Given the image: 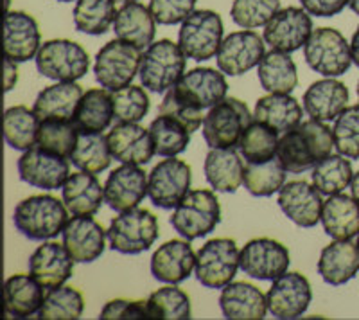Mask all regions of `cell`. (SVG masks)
<instances>
[{"mask_svg": "<svg viewBox=\"0 0 359 320\" xmlns=\"http://www.w3.org/2000/svg\"><path fill=\"white\" fill-rule=\"evenodd\" d=\"M83 94L76 81H56L38 94L33 110L40 121H74Z\"/></svg>", "mask_w": 359, "mask_h": 320, "instance_id": "28", "label": "cell"}, {"mask_svg": "<svg viewBox=\"0 0 359 320\" xmlns=\"http://www.w3.org/2000/svg\"><path fill=\"white\" fill-rule=\"evenodd\" d=\"M241 153L237 148H210L205 156V178L219 193H236L245 180Z\"/></svg>", "mask_w": 359, "mask_h": 320, "instance_id": "30", "label": "cell"}, {"mask_svg": "<svg viewBox=\"0 0 359 320\" xmlns=\"http://www.w3.org/2000/svg\"><path fill=\"white\" fill-rule=\"evenodd\" d=\"M41 34L38 22L25 11H9L4 20L6 58L17 63L36 58L40 51Z\"/></svg>", "mask_w": 359, "mask_h": 320, "instance_id": "25", "label": "cell"}, {"mask_svg": "<svg viewBox=\"0 0 359 320\" xmlns=\"http://www.w3.org/2000/svg\"><path fill=\"white\" fill-rule=\"evenodd\" d=\"M280 11V0H233L230 17L239 27H264Z\"/></svg>", "mask_w": 359, "mask_h": 320, "instance_id": "49", "label": "cell"}, {"mask_svg": "<svg viewBox=\"0 0 359 320\" xmlns=\"http://www.w3.org/2000/svg\"><path fill=\"white\" fill-rule=\"evenodd\" d=\"M322 225L332 239H352L359 232V204L348 194H331L323 201Z\"/></svg>", "mask_w": 359, "mask_h": 320, "instance_id": "34", "label": "cell"}, {"mask_svg": "<svg viewBox=\"0 0 359 320\" xmlns=\"http://www.w3.org/2000/svg\"><path fill=\"white\" fill-rule=\"evenodd\" d=\"M142 63V51L124 40H111L95 56L94 74L99 85L115 92L131 85L139 74Z\"/></svg>", "mask_w": 359, "mask_h": 320, "instance_id": "8", "label": "cell"}, {"mask_svg": "<svg viewBox=\"0 0 359 320\" xmlns=\"http://www.w3.org/2000/svg\"><path fill=\"white\" fill-rule=\"evenodd\" d=\"M17 168L22 182L29 184L31 187L43 189V191L63 187L70 177V166L67 156L50 153L40 146H33L31 149L22 153Z\"/></svg>", "mask_w": 359, "mask_h": 320, "instance_id": "13", "label": "cell"}, {"mask_svg": "<svg viewBox=\"0 0 359 320\" xmlns=\"http://www.w3.org/2000/svg\"><path fill=\"white\" fill-rule=\"evenodd\" d=\"M313 292L307 277L298 272H286L273 281L266 293L268 309L275 319L293 320L302 316L309 308Z\"/></svg>", "mask_w": 359, "mask_h": 320, "instance_id": "16", "label": "cell"}, {"mask_svg": "<svg viewBox=\"0 0 359 320\" xmlns=\"http://www.w3.org/2000/svg\"><path fill=\"white\" fill-rule=\"evenodd\" d=\"M261 86L268 94H291L298 85L297 65L290 53L271 49L257 65Z\"/></svg>", "mask_w": 359, "mask_h": 320, "instance_id": "36", "label": "cell"}, {"mask_svg": "<svg viewBox=\"0 0 359 320\" xmlns=\"http://www.w3.org/2000/svg\"><path fill=\"white\" fill-rule=\"evenodd\" d=\"M131 2H137V0H114V4L117 6L118 9L124 8V6H128V4H131Z\"/></svg>", "mask_w": 359, "mask_h": 320, "instance_id": "59", "label": "cell"}, {"mask_svg": "<svg viewBox=\"0 0 359 320\" xmlns=\"http://www.w3.org/2000/svg\"><path fill=\"white\" fill-rule=\"evenodd\" d=\"M304 56L307 65L325 78L345 74L354 63L351 44L338 29L332 27L314 29L304 46Z\"/></svg>", "mask_w": 359, "mask_h": 320, "instance_id": "7", "label": "cell"}, {"mask_svg": "<svg viewBox=\"0 0 359 320\" xmlns=\"http://www.w3.org/2000/svg\"><path fill=\"white\" fill-rule=\"evenodd\" d=\"M117 17L114 0H78L74 8V25L79 33L99 36L110 31Z\"/></svg>", "mask_w": 359, "mask_h": 320, "instance_id": "42", "label": "cell"}, {"mask_svg": "<svg viewBox=\"0 0 359 320\" xmlns=\"http://www.w3.org/2000/svg\"><path fill=\"white\" fill-rule=\"evenodd\" d=\"M185 65H187V56L180 44H175L168 38L153 41L142 54L139 70L140 81L149 92L162 94L175 86L185 74Z\"/></svg>", "mask_w": 359, "mask_h": 320, "instance_id": "4", "label": "cell"}, {"mask_svg": "<svg viewBox=\"0 0 359 320\" xmlns=\"http://www.w3.org/2000/svg\"><path fill=\"white\" fill-rule=\"evenodd\" d=\"M300 4L313 17L329 18L347 8L348 0H300Z\"/></svg>", "mask_w": 359, "mask_h": 320, "instance_id": "54", "label": "cell"}, {"mask_svg": "<svg viewBox=\"0 0 359 320\" xmlns=\"http://www.w3.org/2000/svg\"><path fill=\"white\" fill-rule=\"evenodd\" d=\"M359 272V248L351 239H334L318 259V274L331 286H341Z\"/></svg>", "mask_w": 359, "mask_h": 320, "instance_id": "29", "label": "cell"}, {"mask_svg": "<svg viewBox=\"0 0 359 320\" xmlns=\"http://www.w3.org/2000/svg\"><path fill=\"white\" fill-rule=\"evenodd\" d=\"M290 263V251L269 238L250 239L239 254V268L259 281H275L286 274Z\"/></svg>", "mask_w": 359, "mask_h": 320, "instance_id": "14", "label": "cell"}, {"mask_svg": "<svg viewBox=\"0 0 359 320\" xmlns=\"http://www.w3.org/2000/svg\"><path fill=\"white\" fill-rule=\"evenodd\" d=\"M313 20L304 8H286L264 25V41L271 49L294 53L304 47L313 34Z\"/></svg>", "mask_w": 359, "mask_h": 320, "instance_id": "17", "label": "cell"}, {"mask_svg": "<svg viewBox=\"0 0 359 320\" xmlns=\"http://www.w3.org/2000/svg\"><path fill=\"white\" fill-rule=\"evenodd\" d=\"M223 41V20L216 11L194 9L182 22L178 44L185 56L194 62H207L217 54Z\"/></svg>", "mask_w": 359, "mask_h": 320, "instance_id": "9", "label": "cell"}, {"mask_svg": "<svg viewBox=\"0 0 359 320\" xmlns=\"http://www.w3.org/2000/svg\"><path fill=\"white\" fill-rule=\"evenodd\" d=\"M107 137L111 155L121 164L144 166L156 155L149 128L137 123H117Z\"/></svg>", "mask_w": 359, "mask_h": 320, "instance_id": "22", "label": "cell"}, {"mask_svg": "<svg viewBox=\"0 0 359 320\" xmlns=\"http://www.w3.org/2000/svg\"><path fill=\"white\" fill-rule=\"evenodd\" d=\"M111 251L124 255H139L149 251L158 238V220L147 209L118 213L107 230Z\"/></svg>", "mask_w": 359, "mask_h": 320, "instance_id": "5", "label": "cell"}, {"mask_svg": "<svg viewBox=\"0 0 359 320\" xmlns=\"http://www.w3.org/2000/svg\"><path fill=\"white\" fill-rule=\"evenodd\" d=\"M311 177H313V185L320 193L331 196V194L343 193L345 189L351 187L354 171H352V164L347 156L331 153L314 166Z\"/></svg>", "mask_w": 359, "mask_h": 320, "instance_id": "41", "label": "cell"}, {"mask_svg": "<svg viewBox=\"0 0 359 320\" xmlns=\"http://www.w3.org/2000/svg\"><path fill=\"white\" fill-rule=\"evenodd\" d=\"M101 320H137V319H151L147 300H126L115 299L104 304L101 309Z\"/></svg>", "mask_w": 359, "mask_h": 320, "instance_id": "53", "label": "cell"}, {"mask_svg": "<svg viewBox=\"0 0 359 320\" xmlns=\"http://www.w3.org/2000/svg\"><path fill=\"white\" fill-rule=\"evenodd\" d=\"M115 36L124 40L140 51L147 49L155 40L156 20L149 8L140 2H131L117 11L114 22Z\"/></svg>", "mask_w": 359, "mask_h": 320, "instance_id": "31", "label": "cell"}, {"mask_svg": "<svg viewBox=\"0 0 359 320\" xmlns=\"http://www.w3.org/2000/svg\"><path fill=\"white\" fill-rule=\"evenodd\" d=\"M147 308L151 319L187 320L191 319V299L184 290L175 284L163 286L153 292L147 299Z\"/></svg>", "mask_w": 359, "mask_h": 320, "instance_id": "46", "label": "cell"}, {"mask_svg": "<svg viewBox=\"0 0 359 320\" xmlns=\"http://www.w3.org/2000/svg\"><path fill=\"white\" fill-rule=\"evenodd\" d=\"M304 112L311 119L336 121L348 105V88L334 78L314 81L304 94Z\"/></svg>", "mask_w": 359, "mask_h": 320, "instance_id": "26", "label": "cell"}, {"mask_svg": "<svg viewBox=\"0 0 359 320\" xmlns=\"http://www.w3.org/2000/svg\"><path fill=\"white\" fill-rule=\"evenodd\" d=\"M203 110L196 108L194 105H191L187 99H184L175 88H169L168 94L163 95L162 103L158 107V114L171 115L176 121L184 124L189 132L194 133L196 130H200V126L203 124L205 115L201 114Z\"/></svg>", "mask_w": 359, "mask_h": 320, "instance_id": "51", "label": "cell"}, {"mask_svg": "<svg viewBox=\"0 0 359 320\" xmlns=\"http://www.w3.org/2000/svg\"><path fill=\"white\" fill-rule=\"evenodd\" d=\"M334 148L347 159H359V105L347 107L336 119Z\"/></svg>", "mask_w": 359, "mask_h": 320, "instance_id": "50", "label": "cell"}, {"mask_svg": "<svg viewBox=\"0 0 359 320\" xmlns=\"http://www.w3.org/2000/svg\"><path fill=\"white\" fill-rule=\"evenodd\" d=\"M253 119L275 132L286 133L302 123V107L290 94H268L255 105Z\"/></svg>", "mask_w": 359, "mask_h": 320, "instance_id": "35", "label": "cell"}, {"mask_svg": "<svg viewBox=\"0 0 359 320\" xmlns=\"http://www.w3.org/2000/svg\"><path fill=\"white\" fill-rule=\"evenodd\" d=\"M63 204L72 216H94L104 201V185L94 173H74L62 187Z\"/></svg>", "mask_w": 359, "mask_h": 320, "instance_id": "32", "label": "cell"}, {"mask_svg": "<svg viewBox=\"0 0 359 320\" xmlns=\"http://www.w3.org/2000/svg\"><path fill=\"white\" fill-rule=\"evenodd\" d=\"M78 133L79 128L74 121H41L36 146L69 159L78 140Z\"/></svg>", "mask_w": 359, "mask_h": 320, "instance_id": "47", "label": "cell"}, {"mask_svg": "<svg viewBox=\"0 0 359 320\" xmlns=\"http://www.w3.org/2000/svg\"><path fill=\"white\" fill-rule=\"evenodd\" d=\"M63 245L76 263H94L104 252L107 230L92 216H74L62 232Z\"/></svg>", "mask_w": 359, "mask_h": 320, "instance_id": "20", "label": "cell"}, {"mask_svg": "<svg viewBox=\"0 0 359 320\" xmlns=\"http://www.w3.org/2000/svg\"><path fill=\"white\" fill-rule=\"evenodd\" d=\"M114 119V99L107 88L86 91L74 115L76 126L85 132H104Z\"/></svg>", "mask_w": 359, "mask_h": 320, "instance_id": "38", "label": "cell"}, {"mask_svg": "<svg viewBox=\"0 0 359 320\" xmlns=\"http://www.w3.org/2000/svg\"><path fill=\"white\" fill-rule=\"evenodd\" d=\"M196 268V254L189 239H171L158 246L151 258V274L165 284H180Z\"/></svg>", "mask_w": 359, "mask_h": 320, "instance_id": "24", "label": "cell"}, {"mask_svg": "<svg viewBox=\"0 0 359 320\" xmlns=\"http://www.w3.org/2000/svg\"><path fill=\"white\" fill-rule=\"evenodd\" d=\"M34 60L38 72L54 81H78L90 69L88 53L65 38L45 41Z\"/></svg>", "mask_w": 359, "mask_h": 320, "instance_id": "10", "label": "cell"}, {"mask_svg": "<svg viewBox=\"0 0 359 320\" xmlns=\"http://www.w3.org/2000/svg\"><path fill=\"white\" fill-rule=\"evenodd\" d=\"M219 308L229 320H262L268 300L257 286L250 283H229L221 290Z\"/></svg>", "mask_w": 359, "mask_h": 320, "instance_id": "27", "label": "cell"}, {"mask_svg": "<svg viewBox=\"0 0 359 320\" xmlns=\"http://www.w3.org/2000/svg\"><path fill=\"white\" fill-rule=\"evenodd\" d=\"M172 88L182 98L187 99L189 103L200 110H205V108H212L214 105L226 98L229 83L221 70L210 69V67H196L185 72Z\"/></svg>", "mask_w": 359, "mask_h": 320, "instance_id": "19", "label": "cell"}, {"mask_svg": "<svg viewBox=\"0 0 359 320\" xmlns=\"http://www.w3.org/2000/svg\"><path fill=\"white\" fill-rule=\"evenodd\" d=\"M69 222V209L50 194H34L18 201L13 223L22 236L31 241H45L62 234Z\"/></svg>", "mask_w": 359, "mask_h": 320, "instance_id": "2", "label": "cell"}, {"mask_svg": "<svg viewBox=\"0 0 359 320\" xmlns=\"http://www.w3.org/2000/svg\"><path fill=\"white\" fill-rule=\"evenodd\" d=\"M149 133L155 144V153L165 159L184 153L191 142V132L171 115L158 114L149 126Z\"/></svg>", "mask_w": 359, "mask_h": 320, "instance_id": "43", "label": "cell"}, {"mask_svg": "<svg viewBox=\"0 0 359 320\" xmlns=\"http://www.w3.org/2000/svg\"><path fill=\"white\" fill-rule=\"evenodd\" d=\"M264 36L255 31H236L223 38L216 54L217 69L226 76H243L257 67L266 54Z\"/></svg>", "mask_w": 359, "mask_h": 320, "instance_id": "15", "label": "cell"}, {"mask_svg": "<svg viewBox=\"0 0 359 320\" xmlns=\"http://www.w3.org/2000/svg\"><path fill=\"white\" fill-rule=\"evenodd\" d=\"M239 248L230 238H216L205 243L196 254V279L210 290H223L232 283L239 268Z\"/></svg>", "mask_w": 359, "mask_h": 320, "instance_id": "11", "label": "cell"}, {"mask_svg": "<svg viewBox=\"0 0 359 320\" xmlns=\"http://www.w3.org/2000/svg\"><path fill=\"white\" fill-rule=\"evenodd\" d=\"M192 169L187 162L168 156L151 169L147 177V196L158 209L169 211L178 206L191 191Z\"/></svg>", "mask_w": 359, "mask_h": 320, "instance_id": "12", "label": "cell"}, {"mask_svg": "<svg viewBox=\"0 0 359 320\" xmlns=\"http://www.w3.org/2000/svg\"><path fill=\"white\" fill-rule=\"evenodd\" d=\"M334 148V133L323 121L309 119L294 126L290 132L282 133L278 139L277 156L284 164L287 173L300 175L320 160L332 153Z\"/></svg>", "mask_w": 359, "mask_h": 320, "instance_id": "1", "label": "cell"}, {"mask_svg": "<svg viewBox=\"0 0 359 320\" xmlns=\"http://www.w3.org/2000/svg\"><path fill=\"white\" fill-rule=\"evenodd\" d=\"M169 222L184 239L194 241V239L205 238L221 222L219 200L208 189L189 191L175 207Z\"/></svg>", "mask_w": 359, "mask_h": 320, "instance_id": "3", "label": "cell"}, {"mask_svg": "<svg viewBox=\"0 0 359 320\" xmlns=\"http://www.w3.org/2000/svg\"><path fill=\"white\" fill-rule=\"evenodd\" d=\"M85 312V299L81 292L72 286L49 288L45 293L38 316L41 320H78Z\"/></svg>", "mask_w": 359, "mask_h": 320, "instance_id": "44", "label": "cell"}, {"mask_svg": "<svg viewBox=\"0 0 359 320\" xmlns=\"http://www.w3.org/2000/svg\"><path fill=\"white\" fill-rule=\"evenodd\" d=\"M278 139H280L278 132H275L273 128L253 121L243 133L237 148L246 162H266L277 156Z\"/></svg>", "mask_w": 359, "mask_h": 320, "instance_id": "45", "label": "cell"}, {"mask_svg": "<svg viewBox=\"0 0 359 320\" xmlns=\"http://www.w3.org/2000/svg\"><path fill=\"white\" fill-rule=\"evenodd\" d=\"M253 114L241 99L224 98L205 115L201 132L208 148H237Z\"/></svg>", "mask_w": 359, "mask_h": 320, "instance_id": "6", "label": "cell"}, {"mask_svg": "<svg viewBox=\"0 0 359 320\" xmlns=\"http://www.w3.org/2000/svg\"><path fill=\"white\" fill-rule=\"evenodd\" d=\"M286 168L278 156L266 162H246L243 184L252 196L268 198L278 193L282 185L286 184Z\"/></svg>", "mask_w": 359, "mask_h": 320, "instance_id": "39", "label": "cell"}, {"mask_svg": "<svg viewBox=\"0 0 359 320\" xmlns=\"http://www.w3.org/2000/svg\"><path fill=\"white\" fill-rule=\"evenodd\" d=\"M6 67V81H4V91L9 92L13 86L17 85L18 81V70H17V62H13L9 58H6L4 62Z\"/></svg>", "mask_w": 359, "mask_h": 320, "instance_id": "55", "label": "cell"}, {"mask_svg": "<svg viewBox=\"0 0 359 320\" xmlns=\"http://www.w3.org/2000/svg\"><path fill=\"white\" fill-rule=\"evenodd\" d=\"M57 2H72V0H57Z\"/></svg>", "mask_w": 359, "mask_h": 320, "instance_id": "60", "label": "cell"}, {"mask_svg": "<svg viewBox=\"0 0 359 320\" xmlns=\"http://www.w3.org/2000/svg\"><path fill=\"white\" fill-rule=\"evenodd\" d=\"M351 51H352V60H354L355 65L359 67V27L355 29L354 36L351 41Z\"/></svg>", "mask_w": 359, "mask_h": 320, "instance_id": "56", "label": "cell"}, {"mask_svg": "<svg viewBox=\"0 0 359 320\" xmlns=\"http://www.w3.org/2000/svg\"><path fill=\"white\" fill-rule=\"evenodd\" d=\"M43 286L33 275H11L4 284V313L15 319L36 315L43 304Z\"/></svg>", "mask_w": 359, "mask_h": 320, "instance_id": "33", "label": "cell"}, {"mask_svg": "<svg viewBox=\"0 0 359 320\" xmlns=\"http://www.w3.org/2000/svg\"><path fill=\"white\" fill-rule=\"evenodd\" d=\"M358 99H359V83H358Z\"/></svg>", "mask_w": 359, "mask_h": 320, "instance_id": "62", "label": "cell"}, {"mask_svg": "<svg viewBox=\"0 0 359 320\" xmlns=\"http://www.w3.org/2000/svg\"><path fill=\"white\" fill-rule=\"evenodd\" d=\"M74 261L63 243L47 241L29 258V274L43 288L63 286L72 277Z\"/></svg>", "mask_w": 359, "mask_h": 320, "instance_id": "23", "label": "cell"}, {"mask_svg": "<svg viewBox=\"0 0 359 320\" xmlns=\"http://www.w3.org/2000/svg\"><path fill=\"white\" fill-rule=\"evenodd\" d=\"M351 193H352V196H354V200L359 204V171L355 173L354 177H352V182H351Z\"/></svg>", "mask_w": 359, "mask_h": 320, "instance_id": "57", "label": "cell"}, {"mask_svg": "<svg viewBox=\"0 0 359 320\" xmlns=\"http://www.w3.org/2000/svg\"><path fill=\"white\" fill-rule=\"evenodd\" d=\"M355 245H358V248H359V232H358V241H355Z\"/></svg>", "mask_w": 359, "mask_h": 320, "instance_id": "61", "label": "cell"}, {"mask_svg": "<svg viewBox=\"0 0 359 320\" xmlns=\"http://www.w3.org/2000/svg\"><path fill=\"white\" fill-rule=\"evenodd\" d=\"M277 201L282 213L302 229H313L322 222V193L309 182L293 180L284 184Z\"/></svg>", "mask_w": 359, "mask_h": 320, "instance_id": "18", "label": "cell"}, {"mask_svg": "<svg viewBox=\"0 0 359 320\" xmlns=\"http://www.w3.org/2000/svg\"><path fill=\"white\" fill-rule=\"evenodd\" d=\"M69 159L74 168H78L79 171L99 175L110 168L114 155L110 152L108 137L102 135V132L79 130L78 140Z\"/></svg>", "mask_w": 359, "mask_h": 320, "instance_id": "37", "label": "cell"}, {"mask_svg": "<svg viewBox=\"0 0 359 320\" xmlns=\"http://www.w3.org/2000/svg\"><path fill=\"white\" fill-rule=\"evenodd\" d=\"M348 8H351L355 15H359V0H348Z\"/></svg>", "mask_w": 359, "mask_h": 320, "instance_id": "58", "label": "cell"}, {"mask_svg": "<svg viewBox=\"0 0 359 320\" xmlns=\"http://www.w3.org/2000/svg\"><path fill=\"white\" fill-rule=\"evenodd\" d=\"M147 196L146 173L133 164H123L110 173L104 184V201L115 213L139 207L140 201Z\"/></svg>", "mask_w": 359, "mask_h": 320, "instance_id": "21", "label": "cell"}, {"mask_svg": "<svg viewBox=\"0 0 359 320\" xmlns=\"http://www.w3.org/2000/svg\"><path fill=\"white\" fill-rule=\"evenodd\" d=\"M114 117L117 123H139L149 112V95L142 86L128 85L111 94Z\"/></svg>", "mask_w": 359, "mask_h": 320, "instance_id": "48", "label": "cell"}, {"mask_svg": "<svg viewBox=\"0 0 359 320\" xmlns=\"http://www.w3.org/2000/svg\"><path fill=\"white\" fill-rule=\"evenodd\" d=\"M198 0H149V11L160 25L182 24L194 11Z\"/></svg>", "mask_w": 359, "mask_h": 320, "instance_id": "52", "label": "cell"}, {"mask_svg": "<svg viewBox=\"0 0 359 320\" xmlns=\"http://www.w3.org/2000/svg\"><path fill=\"white\" fill-rule=\"evenodd\" d=\"M41 121L27 107H11L4 114V137L13 149L27 152L36 146Z\"/></svg>", "mask_w": 359, "mask_h": 320, "instance_id": "40", "label": "cell"}]
</instances>
